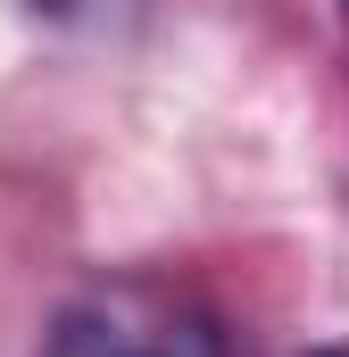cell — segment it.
<instances>
[{
	"mask_svg": "<svg viewBox=\"0 0 349 357\" xmlns=\"http://www.w3.org/2000/svg\"><path fill=\"white\" fill-rule=\"evenodd\" d=\"M50 357H225V324L167 274H100L50 316Z\"/></svg>",
	"mask_w": 349,
	"mask_h": 357,
	"instance_id": "cell-1",
	"label": "cell"
},
{
	"mask_svg": "<svg viewBox=\"0 0 349 357\" xmlns=\"http://www.w3.org/2000/svg\"><path fill=\"white\" fill-rule=\"evenodd\" d=\"M34 17H50V25H75V33H100V25H125L142 0H25Z\"/></svg>",
	"mask_w": 349,
	"mask_h": 357,
	"instance_id": "cell-2",
	"label": "cell"
},
{
	"mask_svg": "<svg viewBox=\"0 0 349 357\" xmlns=\"http://www.w3.org/2000/svg\"><path fill=\"white\" fill-rule=\"evenodd\" d=\"M308 357H349V341H333V349H308Z\"/></svg>",
	"mask_w": 349,
	"mask_h": 357,
	"instance_id": "cell-3",
	"label": "cell"
},
{
	"mask_svg": "<svg viewBox=\"0 0 349 357\" xmlns=\"http://www.w3.org/2000/svg\"><path fill=\"white\" fill-rule=\"evenodd\" d=\"M333 17H341V33H349V0H333Z\"/></svg>",
	"mask_w": 349,
	"mask_h": 357,
	"instance_id": "cell-4",
	"label": "cell"
}]
</instances>
